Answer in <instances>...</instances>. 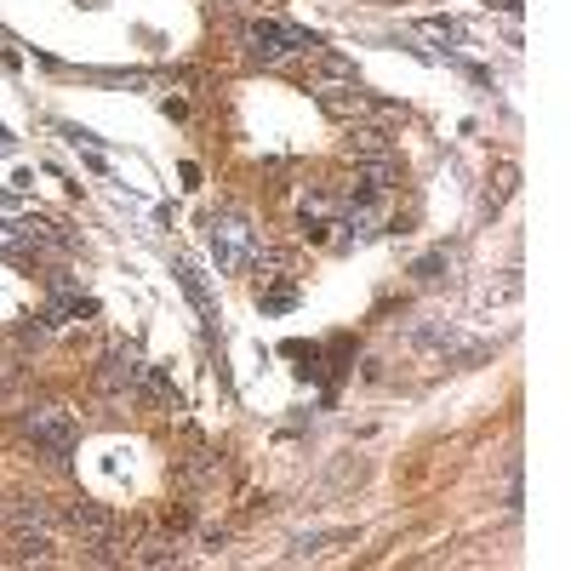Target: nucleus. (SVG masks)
Listing matches in <instances>:
<instances>
[{"label": "nucleus", "mask_w": 571, "mask_h": 571, "mask_svg": "<svg viewBox=\"0 0 571 571\" xmlns=\"http://www.w3.org/2000/svg\"><path fill=\"white\" fill-rule=\"evenodd\" d=\"M246 52H252L257 63H286V58H297V52L315 58L320 40L309 35V29L286 23V18H257V23H246Z\"/></svg>", "instance_id": "obj_1"}, {"label": "nucleus", "mask_w": 571, "mask_h": 571, "mask_svg": "<svg viewBox=\"0 0 571 571\" xmlns=\"http://www.w3.org/2000/svg\"><path fill=\"white\" fill-rule=\"evenodd\" d=\"M63 526L80 537V549H92V560H115V514L103 509V503H92V497H75L69 509L58 514Z\"/></svg>", "instance_id": "obj_2"}, {"label": "nucleus", "mask_w": 571, "mask_h": 571, "mask_svg": "<svg viewBox=\"0 0 571 571\" xmlns=\"http://www.w3.org/2000/svg\"><path fill=\"white\" fill-rule=\"evenodd\" d=\"M23 440H35L52 463H63V457L75 452V423L58 406H40V412H23Z\"/></svg>", "instance_id": "obj_3"}, {"label": "nucleus", "mask_w": 571, "mask_h": 571, "mask_svg": "<svg viewBox=\"0 0 571 571\" xmlns=\"http://www.w3.org/2000/svg\"><path fill=\"white\" fill-rule=\"evenodd\" d=\"M212 257H217L223 275H240V269L257 257V229L246 223V217H223V223H212Z\"/></svg>", "instance_id": "obj_4"}, {"label": "nucleus", "mask_w": 571, "mask_h": 571, "mask_svg": "<svg viewBox=\"0 0 571 571\" xmlns=\"http://www.w3.org/2000/svg\"><path fill=\"white\" fill-rule=\"evenodd\" d=\"M143 377H149V366H143L138 343H109V349H103L98 383L109 394H143Z\"/></svg>", "instance_id": "obj_5"}, {"label": "nucleus", "mask_w": 571, "mask_h": 571, "mask_svg": "<svg viewBox=\"0 0 571 571\" xmlns=\"http://www.w3.org/2000/svg\"><path fill=\"white\" fill-rule=\"evenodd\" d=\"M6 526L12 532H29V526H58V509L46 497H12L6 503Z\"/></svg>", "instance_id": "obj_6"}, {"label": "nucleus", "mask_w": 571, "mask_h": 571, "mask_svg": "<svg viewBox=\"0 0 571 571\" xmlns=\"http://www.w3.org/2000/svg\"><path fill=\"white\" fill-rule=\"evenodd\" d=\"M12 560L18 566H46L52 560V526H29V532H12Z\"/></svg>", "instance_id": "obj_7"}, {"label": "nucleus", "mask_w": 571, "mask_h": 571, "mask_svg": "<svg viewBox=\"0 0 571 571\" xmlns=\"http://www.w3.org/2000/svg\"><path fill=\"white\" fill-rule=\"evenodd\" d=\"M178 280H183V292H189V303L200 309V326L212 332V326H217V309H212V292H206L200 269H195V263H178Z\"/></svg>", "instance_id": "obj_8"}, {"label": "nucleus", "mask_w": 571, "mask_h": 571, "mask_svg": "<svg viewBox=\"0 0 571 571\" xmlns=\"http://www.w3.org/2000/svg\"><path fill=\"white\" fill-rule=\"evenodd\" d=\"M349 149H355V160H383V155H394V149H389V132H355V138H349Z\"/></svg>", "instance_id": "obj_9"}, {"label": "nucleus", "mask_w": 571, "mask_h": 571, "mask_svg": "<svg viewBox=\"0 0 571 571\" xmlns=\"http://www.w3.org/2000/svg\"><path fill=\"white\" fill-rule=\"evenodd\" d=\"M138 566H178V549L155 537V543H143V549H138Z\"/></svg>", "instance_id": "obj_10"}, {"label": "nucleus", "mask_w": 571, "mask_h": 571, "mask_svg": "<svg viewBox=\"0 0 571 571\" xmlns=\"http://www.w3.org/2000/svg\"><path fill=\"white\" fill-rule=\"evenodd\" d=\"M440 269H446V252H429V257H417V263H412L417 286H434V280H440Z\"/></svg>", "instance_id": "obj_11"}, {"label": "nucleus", "mask_w": 571, "mask_h": 571, "mask_svg": "<svg viewBox=\"0 0 571 571\" xmlns=\"http://www.w3.org/2000/svg\"><path fill=\"white\" fill-rule=\"evenodd\" d=\"M23 246H29V240H23V223H6V217H0V252H23Z\"/></svg>", "instance_id": "obj_12"}, {"label": "nucleus", "mask_w": 571, "mask_h": 571, "mask_svg": "<svg viewBox=\"0 0 571 571\" xmlns=\"http://www.w3.org/2000/svg\"><path fill=\"white\" fill-rule=\"evenodd\" d=\"M320 80H355V69H349V63L343 58H320V69H315Z\"/></svg>", "instance_id": "obj_13"}, {"label": "nucleus", "mask_w": 571, "mask_h": 571, "mask_svg": "<svg viewBox=\"0 0 571 571\" xmlns=\"http://www.w3.org/2000/svg\"><path fill=\"white\" fill-rule=\"evenodd\" d=\"M58 315H98L92 297H58Z\"/></svg>", "instance_id": "obj_14"}, {"label": "nucleus", "mask_w": 571, "mask_h": 571, "mask_svg": "<svg viewBox=\"0 0 571 571\" xmlns=\"http://www.w3.org/2000/svg\"><path fill=\"white\" fill-rule=\"evenodd\" d=\"M423 29H429V35H440V40H457V35H463V29H457L452 18H429Z\"/></svg>", "instance_id": "obj_15"}, {"label": "nucleus", "mask_w": 571, "mask_h": 571, "mask_svg": "<svg viewBox=\"0 0 571 571\" xmlns=\"http://www.w3.org/2000/svg\"><path fill=\"white\" fill-rule=\"evenodd\" d=\"M12 383H18V372H12V366H0V394L12 389Z\"/></svg>", "instance_id": "obj_16"}]
</instances>
